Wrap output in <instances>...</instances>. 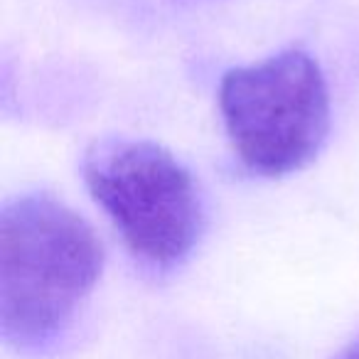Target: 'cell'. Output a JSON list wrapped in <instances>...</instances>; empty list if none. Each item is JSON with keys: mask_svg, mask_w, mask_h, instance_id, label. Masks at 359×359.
I'll use <instances>...</instances> for the list:
<instances>
[{"mask_svg": "<svg viewBox=\"0 0 359 359\" xmlns=\"http://www.w3.org/2000/svg\"><path fill=\"white\" fill-rule=\"evenodd\" d=\"M104 269L94 229L65 202L25 195L0 215V330L18 347L55 337Z\"/></svg>", "mask_w": 359, "mask_h": 359, "instance_id": "1", "label": "cell"}, {"mask_svg": "<svg viewBox=\"0 0 359 359\" xmlns=\"http://www.w3.org/2000/svg\"><path fill=\"white\" fill-rule=\"evenodd\" d=\"M219 109L241 163L269 177L305 168L330 130L325 76L318 62L298 50L226 72Z\"/></svg>", "mask_w": 359, "mask_h": 359, "instance_id": "3", "label": "cell"}, {"mask_svg": "<svg viewBox=\"0 0 359 359\" xmlns=\"http://www.w3.org/2000/svg\"><path fill=\"white\" fill-rule=\"evenodd\" d=\"M334 359H359V337L354 342H349Z\"/></svg>", "mask_w": 359, "mask_h": 359, "instance_id": "4", "label": "cell"}, {"mask_svg": "<svg viewBox=\"0 0 359 359\" xmlns=\"http://www.w3.org/2000/svg\"><path fill=\"white\" fill-rule=\"evenodd\" d=\"M91 197L111 217L128 249L168 269L195 249L202 234V197L190 170L148 140L104 138L84 155Z\"/></svg>", "mask_w": 359, "mask_h": 359, "instance_id": "2", "label": "cell"}]
</instances>
